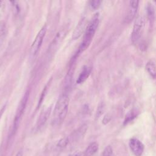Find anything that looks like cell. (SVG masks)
Listing matches in <instances>:
<instances>
[{"label": "cell", "instance_id": "obj_1", "mask_svg": "<svg viewBox=\"0 0 156 156\" xmlns=\"http://www.w3.org/2000/svg\"><path fill=\"white\" fill-rule=\"evenodd\" d=\"M98 24H99V13H97L93 16L90 22L89 23L87 28L85 29V34H84L82 41L80 43L78 49V52H77L78 54L82 53L90 46L93 40V38L94 35V34L96 32V30L98 28Z\"/></svg>", "mask_w": 156, "mask_h": 156}, {"label": "cell", "instance_id": "obj_2", "mask_svg": "<svg viewBox=\"0 0 156 156\" xmlns=\"http://www.w3.org/2000/svg\"><path fill=\"white\" fill-rule=\"evenodd\" d=\"M68 105V96L66 93H63L58 99L53 112V117L55 122L61 123L64 121L67 115Z\"/></svg>", "mask_w": 156, "mask_h": 156}, {"label": "cell", "instance_id": "obj_3", "mask_svg": "<svg viewBox=\"0 0 156 156\" xmlns=\"http://www.w3.org/2000/svg\"><path fill=\"white\" fill-rule=\"evenodd\" d=\"M29 91H27L25 94L24 95V96L23 97L22 99L21 100L18 108L16 110V114L15 116V118H14V121H13V132L15 133V132L16 131V130L18 128V126L20 124V121L21 119V117L22 115L24 112V110L26 108V106L28 101V98H29Z\"/></svg>", "mask_w": 156, "mask_h": 156}, {"label": "cell", "instance_id": "obj_4", "mask_svg": "<svg viewBox=\"0 0 156 156\" xmlns=\"http://www.w3.org/2000/svg\"><path fill=\"white\" fill-rule=\"evenodd\" d=\"M46 32V27H43L36 35L34 41L30 49V55L31 57H34L38 52L42 44L43 38Z\"/></svg>", "mask_w": 156, "mask_h": 156}, {"label": "cell", "instance_id": "obj_5", "mask_svg": "<svg viewBox=\"0 0 156 156\" xmlns=\"http://www.w3.org/2000/svg\"><path fill=\"white\" fill-rule=\"evenodd\" d=\"M144 26V21L143 18L142 16L138 17L134 23L131 35V41L133 44L137 43L140 39V37L143 31Z\"/></svg>", "mask_w": 156, "mask_h": 156}, {"label": "cell", "instance_id": "obj_6", "mask_svg": "<svg viewBox=\"0 0 156 156\" xmlns=\"http://www.w3.org/2000/svg\"><path fill=\"white\" fill-rule=\"evenodd\" d=\"M129 146L135 156H141L144 151L143 144L136 138H131L129 141Z\"/></svg>", "mask_w": 156, "mask_h": 156}, {"label": "cell", "instance_id": "obj_7", "mask_svg": "<svg viewBox=\"0 0 156 156\" xmlns=\"http://www.w3.org/2000/svg\"><path fill=\"white\" fill-rule=\"evenodd\" d=\"M138 4H139V1L137 0H132L129 1V11L125 18V21L126 23H130L135 17L137 12Z\"/></svg>", "mask_w": 156, "mask_h": 156}, {"label": "cell", "instance_id": "obj_8", "mask_svg": "<svg viewBox=\"0 0 156 156\" xmlns=\"http://www.w3.org/2000/svg\"><path fill=\"white\" fill-rule=\"evenodd\" d=\"M66 32L65 30H60L57 35H55V38H54L53 41L52 42L51 44V48H49V50H51V53L52 51H55V49L58 46V45L62 43V40H63L64 37L66 35Z\"/></svg>", "mask_w": 156, "mask_h": 156}, {"label": "cell", "instance_id": "obj_9", "mask_svg": "<svg viewBox=\"0 0 156 156\" xmlns=\"http://www.w3.org/2000/svg\"><path fill=\"white\" fill-rule=\"evenodd\" d=\"M51 112V107H49L47 109H45L44 110H43L42 113H41L37 122V128H40L45 124V122L47 121V120L48 119L50 116Z\"/></svg>", "mask_w": 156, "mask_h": 156}, {"label": "cell", "instance_id": "obj_10", "mask_svg": "<svg viewBox=\"0 0 156 156\" xmlns=\"http://www.w3.org/2000/svg\"><path fill=\"white\" fill-rule=\"evenodd\" d=\"M85 22L84 18L80 20L77 26H76L74 30L73 31V36H72V38L73 40H77L82 35L85 28Z\"/></svg>", "mask_w": 156, "mask_h": 156}, {"label": "cell", "instance_id": "obj_11", "mask_svg": "<svg viewBox=\"0 0 156 156\" xmlns=\"http://www.w3.org/2000/svg\"><path fill=\"white\" fill-rule=\"evenodd\" d=\"M146 11L150 26H152L155 19V9L152 4H147L146 7Z\"/></svg>", "mask_w": 156, "mask_h": 156}, {"label": "cell", "instance_id": "obj_12", "mask_svg": "<svg viewBox=\"0 0 156 156\" xmlns=\"http://www.w3.org/2000/svg\"><path fill=\"white\" fill-rule=\"evenodd\" d=\"M91 72V68L88 67L87 66H84L80 75L78 77L77 80V83L80 84L83 83L84 81L87 80L88 77L89 76Z\"/></svg>", "mask_w": 156, "mask_h": 156}, {"label": "cell", "instance_id": "obj_13", "mask_svg": "<svg viewBox=\"0 0 156 156\" xmlns=\"http://www.w3.org/2000/svg\"><path fill=\"white\" fill-rule=\"evenodd\" d=\"M99 146L96 142H93L88 145L85 152V156H92L98 150Z\"/></svg>", "mask_w": 156, "mask_h": 156}, {"label": "cell", "instance_id": "obj_14", "mask_svg": "<svg viewBox=\"0 0 156 156\" xmlns=\"http://www.w3.org/2000/svg\"><path fill=\"white\" fill-rule=\"evenodd\" d=\"M146 69L152 78H156V66L152 60H149L146 63Z\"/></svg>", "mask_w": 156, "mask_h": 156}, {"label": "cell", "instance_id": "obj_15", "mask_svg": "<svg viewBox=\"0 0 156 156\" xmlns=\"http://www.w3.org/2000/svg\"><path fill=\"white\" fill-rule=\"evenodd\" d=\"M138 114V111L137 109H132L129 111L126 115L125 119L124 121V125H126L131 121H132L134 118H135Z\"/></svg>", "mask_w": 156, "mask_h": 156}, {"label": "cell", "instance_id": "obj_16", "mask_svg": "<svg viewBox=\"0 0 156 156\" xmlns=\"http://www.w3.org/2000/svg\"><path fill=\"white\" fill-rule=\"evenodd\" d=\"M69 143V139L68 138H62L57 143V146L59 147H65Z\"/></svg>", "mask_w": 156, "mask_h": 156}, {"label": "cell", "instance_id": "obj_17", "mask_svg": "<svg viewBox=\"0 0 156 156\" xmlns=\"http://www.w3.org/2000/svg\"><path fill=\"white\" fill-rule=\"evenodd\" d=\"M113 154V150L110 146H107L104 150L102 156H112Z\"/></svg>", "mask_w": 156, "mask_h": 156}, {"label": "cell", "instance_id": "obj_18", "mask_svg": "<svg viewBox=\"0 0 156 156\" xmlns=\"http://www.w3.org/2000/svg\"><path fill=\"white\" fill-rule=\"evenodd\" d=\"M101 2V1H99V0H93V1H91L90 2V6H91L92 9L96 10V9H97L100 6Z\"/></svg>", "mask_w": 156, "mask_h": 156}, {"label": "cell", "instance_id": "obj_19", "mask_svg": "<svg viewBox=\"0 0 156 156\" xmlns=\"http://www.w3.org/2000/svg\"><path fill=\"white\" fill-rule=\"evenodd\" d=\"M104 106L103 105V104H101L99 105L98 108V110H97V113H96V116L98 118L99 116H100L102 113H103L104 112Z\"/></svg>", "mask_w": 156, "mask_h": 156}, {"label": "cell", "instance_id": "obj_20", "mask_svg": "<svg viewBox=\"0 0 156 156\" xmlns=\"http://www.w3.org/2000/svg\"><path fill=\"white\" fill-rule=\"evenodd\" d=\"M69 156H82V152L79 151H76L71 153Z\"/></svg>", "mask_w": 156, "mask_h": 156}, {"label": "cell", "instance_id": "obj_21", "mask_svg": "<svg viewBox=\"0 0 156 156\" xmlns=\"http://www.w3.org/2000/svg\"><path fill=\"white\" fill-rule=\"evenodd\" d=\"M110 120V116H109L108 115H106L104 118V119H103V123L104 124H107L109 121Z\"/></svg>", "mask_w": 156, "mask_h": 156}, {"label": "cell", "instance_id": "obj_22", "mask_svg": "<svg viewBox=\"0 0 156 156\" xmlns=\"http://www.w3.org/2000/svg\"><path fill=\"white\" fill-rule=\"evenodd\" d=\"M23 151H18V152H17V154H16L15 156H23Z\"/></svg>", "mask_w": 156, "mask_h": 156}]
</instances>
